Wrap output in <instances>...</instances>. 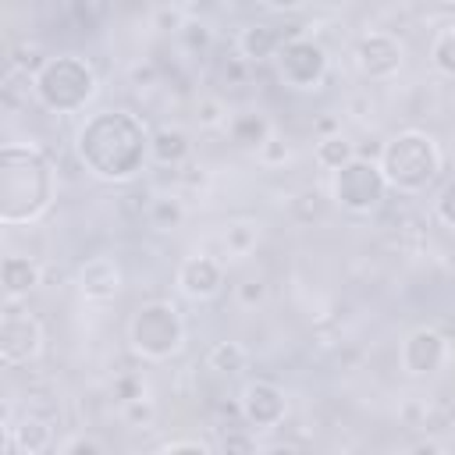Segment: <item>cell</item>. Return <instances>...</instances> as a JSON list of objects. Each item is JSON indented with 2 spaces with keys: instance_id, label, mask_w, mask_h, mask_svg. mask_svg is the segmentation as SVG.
I'll list each match as a JSON object with an SVG mask.
<instances>
[{
  "instance_id": "6da1fadb",
  "label": "cell",
  "mask_w": 455,
  "mask_h": 455,
  "mask_svg": "<svg viewBox=\"0 0 455 455\" xmlns=\"http://www.w3.org/2000/svg\"><path fill=\"white\" fill-rule=\"evenodd\" d=\"M149 139L153 132L139 114L124 107H107L89 114L78 124L75 156L92 178L107 185H124V181H135L149 164Z\"/></svg>"
},
{
  "instance_id": "7a4b0ae2",
  "label": "cell",
  "mask_w": 455,
  "mask_h": 455,
  "mask_svg": "<svg viewBox=\"0 0 455 455\" xmlns=\"http://www.w3.org/2000/svg\"><path fill=\"white\" fill-rule=\"evenodd\" d=\"M57 196L53 160L32 142H7L0 149V224L18 228L39 220Z\"/></svg>"
},
{
  "instance_id": "3957f363",
  "label": "cell",
  "mask_w": 455,
  "mask_h": 455,
  "mask_svg": "<svg viewBox=\"0 0 455 455\" xmlns=\"http://www.w3.org/2000/svg\"><path fill=\"white\" fill-rule=\"evenodd\" d=\"M377 160H380V171H384L391 192H402V196L427 192L444 167V153H441L437 139L423 128H405V132L391 135L380 146Z\"/></svg>"
},
{
  "instance_id": "277c9868",
  "label": "cell",
  "mask_w": 455,
  "mask_h": 455,
  "mask_svg": "<svg viewBox=\"0 0 455 455\" xmlns=\"http://www.w3.org/2000/svg\"><path fill=\"white\" fill-rule=\"evenodd\" d=\"M100 92L96 68L78 53H53L32 71V96L50 114H78Z\"/></svg>"
},
{
  "instance_id": "5b68a950",
  "label": "cell",
  "mask_w": 455,
  "mask_h": 455,
  "mask_svg": "<svg viewBox=\"0 0 455 455\" xmlns=\"http://www.w3.org/2000/svg\"><path fill=\"white\" fill-rule=\"evenodd\" d=\"M128 345L149 363L174 359L185 348V320L171 299L142 302L128 320Z\"/></svg>"
},
{
  "instance_id": "8992f818",
  "label": "cell",
  "mask_w": 455,
  "mask_h": 455,
  "mask_svg": "<svg viewBox=\"0 0 455 455\" xmlns=\"http://www.w3.org/2000/svg\"><path fill=\"white\" fill-rule=\"evenodd\" d=\"M391 185L380 171V160H370V156H352L348 164H341L338 171H331V199L345 210V213H355V217H366V213H377L387 199Z\"/></svg>"
},
{
  "instance_id": "52a82bcc",
  "label": "cell",
  "mask_w": 455,
  "mask_h": 455,
  "mask_svg": "<svg viewBox=\"0 0 455 455\" xmlns=\"http://www.w3.org/2000/svg\"><path fill=\"white\" fill-rule=\"evenodd\" d=\"M274 68H277V78H281L284 89L316 92L327 82L331 57H327V46L320 39H313V36H288L281 43V50L274 53Z\"/></svg>"
},
{
  "instance_id": "ba28073f",
  "label": "cell",
  "mask_w": 455,
  "mask_h": 455,
  "mask_svg": "<svg viewBox=\"0 0 455 455\" xmlns=\"http://www.w3.org/2000/svg\"><path fill=\"white\" fill-rule=\"evenodd\" d=\"M43 352V323L36 313L21 309L18 302H7L0 313V363L7 370L32 363Z\"/></svg>"
},
{
  "instance_id": "9c48e42d",
  "label": "cell",
  "mask_w": 455,
  "mask_h": 455,
  "mask_svg": "<svg viewBox=\"0 0 455 455\" xmlns=\"http://www.w3.org/2000/svg\"><path fill=\"white\" fill-rule=\"evenodd\" d=\"M238 416L245 430H277L288 416V395L277 380L252 377L238 395Z\"/></svg>"
},
{
  "instance_id": "30bf717a",
  "label": "cell",
  "mask_w": 455,
  "mask_h": 455,
  "mask_svg": "<svg viewBox=\"0 0 455 455\" xmlns=\"http://www.w3.org/2000/svg\"><path fill=\"white\" fill-rule=\"evenodd\" d=\"M352 60H355V68H359L363 78H370V82H387V78H395V75L402 71V64H405V46H402L398 36H391V32H384V28H370V32L359 36V43H355V50H352Z\"/></svg>"
},
{
  "instance_id": "8fae6325",
  "label": "cell",
  "mask_w": 455,
  "mask_h": 455,
  "mask_svg": "<svg viewBox=\"0 0 455 455\" xmlns=\"http://www.w3.org/2000/svg\"><path fill=\"white\" fill-rule=\"evenodd\" d=\"M448 359V341L437 327H412L402 338L398 363L409 377H434Z\"/></svg>"
},
{
  "instance_id": "7c38bea8",
  "label": "cell",
  "mask_w": 455,
  "mask_h": 455,
  "mask_svg": "<svg viewBox=\"0 0 455 455\" xmlns=\"http://www.w3.org/2000/svg\"><path fill=\"white\" fill-rule=\"evenodd\" d=\"M174 284H178V291H181L185 299H192V302H210V299H217L220 288H224V267H220V259H213V256H206V252L185 256V259L178 263V270H174Z\"/></svg>"
},
{
  "instance_id": "4fadbf2b",
  "label": "cell",
  "mask_w": 455,
  "mask_h": 455,
  "mask_svg": "<svg viewBox=\"0 0 455 455\" xmlns=\"http://www.w3.org/2000/svg\"><path fill=\"white\" fill-rule=\"evenodd\" d=\"M121 267L114 256H89L82 267H78V291L82 299L89 302H110L121 295Z\"/></svg>"
},
{
  "instance_id": "5bb4252c",
  "label": "cell",
  "mask_w": 455,
  "mask_h": 455,
  "mask_svg": "<svg viewBox=\"0 0 455 455\" xmlns=\"http://www.w3.org/2000/svg\"><path fill=\"white\" fill-rule=\"evenodd\" d=\"M53 444V430L46 419L39 416H21L18 423H11V412L4 409V451H18V455H39Z\"/></svg>"
},
{
  "instance_id": "9a60e30c",
  "label": "cell",
  "mask_w": 455,
  "mask_h": 455,
  "mask_svg": "<svg viewBox=\"0 0 455 455\" xmlns=\"http://www.w3.org/2000/svg\"><path fill=\"white\" fill-rule=\"evenodd\" d=\"M288 39V32L281 25H270V21H252L238 32V57L245 64H263V60H274V53L281 50V43Z\"/></svg>"
},
{
  "instance_id": "2e32d148",
  "label": "cell",
  "mask_w": 455,
  "mask_h": 455,
  "mask_svg": "<svg viewBox=\"0 0 455 455\" xmlns=\"http://www.w3.org/2000/svg\"><path fill=\"white\" fill-rule=\"evenodd\" d=\"M39 263L28 256H4L0 263V284H4V299L7 302H21L36 284H39Z\"/></svg>"
},
{
  "instance_id": "e0dca14e",
  "label": "cell",
  "mask_w": 455,
  "mask_h": 455,
  "mask_svg": "<svg viewBox=\"0 0 455 455\" xmlns=\"http://www.w3.org/2000/svg\"><path fill=\"white\" fill-rule=\"evenodd\" d=\"M270 135H274V128L259 110H242V114H231V121H228V139L245 153H259Z\"/></svg>"
},
{
  "instance_id": "ac0fdd59",
  "label": "cell",
  "mask_w": 455,
  "mask_h": 455,
  "mask_svg": "<svg viewBox=\"0 0 455 455\" xmlns=\"http://www.w3.org/2000/svg\"><path fill=\"white\" fill-rule=\"evenodd\" d=\"M188 153H192V142L174 124H160L149 139V160L160 164V167H178V164L188 160Z\"/></svg>"
},
{
  "instance_id": "d6986e66",
  "label": "cell",
  "mask_w": 455,
  "mask_h": 455,
  "mask_svg": "<svg viewBox=\"0 0 455 455\" xmlns=\"http://www.w3.org/2000/svg\"><path fill=\"white\" fill-rule=\"evenodd\" d=\"M352 156H355V146H352L341 132H331V135L316 139V146H313V160H316L323 171H338V167L348 164Z\"/></svg>"
},
{
  "instance_id": "ffe728a7",
  "label": "cell",
  "mask_w": 455,
  "mask_h": 455,
  "mask_svg": "<svg viewBox=\"0 0 455 455\" xmlns=\"http://www.w3.org/2000/svg\"><path fill=\"white\" fill-rule=\"evenodd\" d=\"M206 366L231 377V373H242L249 366V352L238 341H213L210 352H206Z\"/></svg>"
},
{
  "instance_id": "44dd1931",
  "label": "cell",
  "mask_w": 455,
  "mask_h": 455,
  "mask_svg": "<svg viewBox=\"0 0 455 455\" xmlns=\"http://www.w3.org/2000/svg\"><path fill=\"white\" fill-rule=\"evenodd\" d=\"M430 64L434 71H441L444 78H455V25L441 28L430 39Z\"/></svg>"
},
{
  "instance_id": "7402d4cb",
  "label": "cell",
  "mask_w": 455,
  "mask_h": 455,
  "mask_svg": "<svg viewBox=\"0 0 455 455\" xmlns=\"http://www.w3.org/2000/svg\"><path fill=\"white\" fill-rule=\"evenodd\" d=\"M146 217H149V224H153L156 231H171V228H178V224L185 220V210H181V203H178V199L160 196V199H149Z\"/></svg>"
},
{
  "instance_id": "603a6c76",
  "label": "cell",
  "mask_w": 455,
  "mask_h": 455,
  "mask_svg": "<svg viewBox=\"0 0 455 455\" xmlns=\"http://www.w3.org/2000/svg\"><path fill=\"white\" fill-rule=\"evenodd\" d=\"M256 238H259V228H256V224H249V220L228 224V231H224V245H228V252H235V256L252 252Z\"/></svg>"
},
{
  "instance_id": "cb8c5ba5",
  "label": "cell",
  "mask_w": 455,
  "mask_h": 455,
  "mask_svg": "<svg viewBox=\"0 0 455 455\" xmlns=\"http://www.w3.org/2000/svg\"><path fill=\"white\" fill-rule=\"evenodd\" d=\"M196 121H199L203 128H228L231 114H228V107H224V100H220V96H199Z\"/></svg>"
},
{
  "instance_id": "d4e9b609",
  "label": "cell",
  "mask_w": 455,
  "mask_h": 455,
  "mask_svg": "<svg viewBox=\"0 0 455 455\" xmlns=\"http://www.w3.org/2000/svg\"><path fill=\"white\" fill-rule=\"evenodd\" d=\"M434 217H437L448 231H455V178H448V181L441 185V192H437V199H434Z\"/></svg>"
},
{
  "instance_id": "484cf974",
  "label": "cell",
  "mask_w": 455,
  "mask_h": 455,
  "mask_svg": "<svg viewBox=\"0 0 455 455\" xmlns=\"http://www.w3.org/2000/svg\"><path fill=\"white\" fill-rule=\"evenodd\" d=\"M178 36L185 39V46L196 53V50H206L210 46V28L203 25V21H185L181 28H178Z\"/></svg>"
},
{
  "instance_id": "4316f807",
  "label": "cell",
  "mask_w": 455,
  "mask_h": 455,
  "mask_svg": "<svg viewBox=\"0 0 455 455\" xmlns=\"http://www.w3.org/2000/svg\"><path fill=\"white\" fill-rule=\"evenodd\" d=\"M60 451H64V455H100L103 444L92 441V437H82V434H78V437H68V441L60 444Z\"/></svg>"
},
{
  "instance_id": "83f0119b",
  "label": "cell",
  "mask_w": 455,
  "mask_h": 455,
  "mask_svg": "<svg viewBox=\"0 0 455 455\" xmlns=\"http://www.w3.org/2000/svg\"><path fill=\"white\" fill-rule=\"evenodd\" d=\"M114 391H117V398H121V402H135V398H146V395H142V380H139L135 373H132V377H121V380L114 384Z\"/></svg>"
},
{
  "instance_id": "f1b7e54d",
  "label": "cell",
  "mask_w": 455,
  "mask_h": 455,
  "mask_svg": "<svg viewBox=\"0 0 455 455\" xmlns=\"http://www.w3.org/2000/svg\"><path fill=\"white\" fill-rule=\"evenodd\" d=\"M259 160H263V164H281V160H288V146L270 135V139L263 142V149H259Z\"/></svg>"
},
{
  "instance_id": "f546056e",
  "label": "cell",
  "mask_w": 455,
  "mask_h": 455,
  "mask_svg": "<svg viewBox=\"0 0 455 455\" xmlns=\"http://www.w3.org/2000/svg\"><path fill=\"white\" fill-rule=\"evenodd\" d=\"M263 295H267L263 281H242V284H238V299H242L245 306H252V302H263Z\"/></svg>"
},
{
  "instance_id": "4dcf8cb0",
  "label": "cell",
  "mask_w": 455,
  "mask_h": 455,
  "mask_svg": "<svg viewBox=\"0 0 455 455\" xmlns=\"http://www.w3.org/2000/svg\"><path fill=\"white\" fill-rule=\"evenodd\" d=\"M267 11H274V14H295L306 0H259Z\"/></svg>"
},
{
  "instance_id": "1f68e13d",
  "label": "cell",
  "mask_w": 455,
  "mask_h": 455,
  "mask_svg": "<svg viewBox=\"0 0 455 455\" xmlns=\"http://www.w3.org/2000/svg\"><path fill=\"white\" fill-rule=\"evenodd\" d=\"M213 444H206V441H167L164 444V451H210Z\"/></svg>"
},
{
  "instance_id": "d6a6232c",
  "label": "cell",
  "mask_w": 455,
  "mask_h": 455,
  "mask_svg": "<svg viewBox=\"0 0 455 455\" xmlns=\"http://www.w3.org/2000/svg\"><path fill=\"white\" fill-rule=\"evenodd\" d=\"M441 4H455V0H441Z\"/></svg>"
}]
</instances>
